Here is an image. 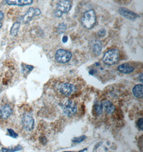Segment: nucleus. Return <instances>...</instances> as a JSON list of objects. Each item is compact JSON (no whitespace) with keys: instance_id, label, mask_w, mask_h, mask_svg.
<instances>
[{"instance_id":"nucleus-22","label":"nucleus","mask_w":143,"mask_h":152,"mask_svg":"<svg viewBox=\"0 0 143 152\" xmlns=\"http://www.w3.org/2000/svg\"><path fill=\"white\" fill-rule=\"evenodd\" d=\"M7 131H8V134H9L8 135L9 136H10L11 137H12V138H17L18 136V134L15 132L13 129H8Z\"/></svg>"},{"instance_id":"nucleus-26","label":"nucleus","mask_w":143,"mask_h":152,"mask_svg":"<svg viewBox=\"0 0 143 152\" xmlns=\"http://www.w3.org/2000/svg\"><path fill=\"white\" fill-rule=\"evenodd\" d=\"M97 70L92 69H91L90 71H89V74H90V75H94L97 73Z\"/></svg>"},{"instance_id":"nucleus-25","label":"nucleus","mask_w":143,"mask_h":152,"mask_svg":"<svg viewBox=\"0 0 143 152\" xmlns=\"http://www.w3.org/2000/svg\"><path fill=\"white\" fill-rule=\"evenodd\" d=\"M98 35L99 37H103L105 35V31L104 29H101L98 33Z\"/></svg>"},{"instance_id":"nucleus-20","label":"nucleus","mask_w":143,"mask_h":152,"mask_svg":"<svg viewBox=\"0 0 143 152\" xmlns=\"http://www.w3.org/2000/svg\"><path fill=\"white\" fill-rule=\"evenodd\" d=\"M86 138V137L85 135H82L81 136L78 137H74L72 139V142H75V143H80L85 140Z\"/></svg>"},{"instance_id":"nucleus-10","label":"nucleus","mask_w":143,"mask_h":152,"mask_svg":"<svg viewBox=\"0 0 143 152\" xmlns=\"http://www.w3.org/2000/svg\"><path fill=\"white\" fill-rule=\"evenodd\" d=\"M119 12L121 16L125 17L126 18L133 20L138 17L137 14L135 13L132 11L125 8H119Z\"/></svg>"},{"instance_id":"nucleus-21","label":"nucleus","mask_w":143,"mask_h":152,"mask_svg":"<svg viewBox=\"0 0 143 152\" xmlns=\"http://www.w3.org/2000/svg\"><path fill=\"white\" fill-rule=\"evenodd\" d=\"M66 25L64 23H61L57 27V31L59 34H62L66 31Z\"/></svg>"},{"instance_id":"nucleus-23","label":"nucleus","mask_w":143,"mask_h":152,"mask_svg":"<svg viewBox=\"0 0 143 152\" xmlns=\"http://www.w3.org/2000/svg\"><path fill=\"white\" fill-rule=\"evenodd\" d=\"M137 124L138 126L139 129L141 130H143V118H139L138 120V121L137 122Z\"/></svg>"},{"instance_id":"nucleus-31","label":"nucleus","mask_w":143,"mask_h":152,"mask_svg":"<svg viewBox=\"0 0 143 152\" xmlns=\"http://www.w3.org/2000/svg\"><path fill=\"white\" fill-rule=\"evenodd\" d=\"M1 27H2V24L0 23V28H1Z\"/></svg>"},{"instance_id":"nucleus-32","label":"nucleus","mask_w":143,"mask_h":152,"mask_svg":"<svg viewBox=\"0 0 143 152\" xmlns=\"http://www.w3.org/2000/svg\"><path fill=\"white\" fill-rule=\"evenodd\" d=\"M96 64H97V66H99V63H96Z\"/></svg>"},{"instance_id":"nucleus-6","label":"nucleus","mask_w":143,"mask_h":152,"mask_svg":"<svg viewBox=\"0 0 143 152\" xmlns=\"http://www.w3.org/2000/svg\"><path fill=\"white\" fill-rule=\"evenodd\" d=\"M76 91L77 88L74 85L68 83L62 84L60 88V91L61 94L66 97L71 96L72 94L75 93Z\"/></svg>"},{"instance_id":"nucleus-19","label":"nucleus","mask_w":143,"mask_h":152,"mask_svg":"<svg viewBox=\"0 0 143 152\" xmlns=\"http://www.w3.org/2000/svg\"><path fill=\"white\" fill-rule=\"evenodd\" d=\"M34 67L33 66L29 65L27 64H22L21 65V71L23 73H27L30 72L33 70Z\"/></svg>"},{"instance_id":"nucleus-18","label":"nucleus","mask_w":143,"mask_h":152,"mask_svg":"<svg viewBox=\"0 0 143 152\" xmlns=\"http://www.w3.org/2000/svg\"><path fill=\"white\" fill-rule=\"evenodd\" d=\"M23 149V147L20 145L16 146V147H14L13 148H2L1 151L3 152H17Z\"/></svg>"},{"instance_id":"nucleus-28","label":"nucleus","mask_w":143,"mask_h":152,"mask_svg":"<svg viewBox=\"0 0 143 152\" xmlns=\"http://www.w3.org/2000/svg\"><path fill=\"white\" fill-rule=\"evenodd\" d=\"M139 79L141 80V82H143V74L141 73L139 76Z\"/></svg>"},{"instance_id":"nucleus-11","label":"nucleus","mask_w":143,"mask_h":152,"mask_svg":"<svg viewBox=\"0 0 143 152\" xmlns=\"http://www.w3.org/2000/svg\"><path fill=\"white\" fill-rule=\"evenodd\" d=\"M6 2L9 5L24 6L31 4L33 0H6Z\"/></svg>"},{"instance_id":"nucleus-12","label":"nucleus","mask_w":143,"mask_h":152,"mask_svg":"<svg viewBox=\"0 0 143 152\" xmlns=\"http://www.w3.org/2000/svg\"><path fill=\"white\" fill-rule=\"evenodd\" d=\"M118 71L123 74H130L135 70L134 67L128 64H123L117 67Z\"/></svg>"},{"instance_id":"nucleus-2","label":"nucleus","mask_w":143,"mask_h":152,"mask_svg":"<svg viewBox=\"0 0 143 152\" xmlns=\"http://www.w3.org/2000/svg\"><path fill=\"white\" fill-rule=\"evenodd\" d=\"M119 51L114 49L107 51L103 56L102 61L106 65L112 66L116 64L119 60Z\"/></svg>"},{"instance_id":"nucleus-7","label":"nucleus","mask_w":143,"mask_h":152,"mask_svg":"<svg viewBox=\"0 0 143 152\" xmlns=\"http://www.w3.org/2000/svg\"><path fill=\"white\" fill-rule=\"evenodd\" d=\"M41 13V11L38 8H29L27 13L23 16V20L25 23H29V21L32 20V19L35 17V16H38L40 15Z\"/></svg>"},{"instance_id":"nucleus-8","label":"nucleus","mask_w":143,"mask_h":152,"mask_svg":"<svg viewBox=\"0 0 143 152\" xmlns=\"http://www.w3.org/2000/svg\"><path fill=\"white\" fill-rule=\"evenodd\" d=\"M72 8V2L69 0H62L57 5V10L62 13H68Z\"/></svg>"},{"instance_id":"nucleus-9","label":"nucleus","mask_w":143,"mask_h":152,"mask_svg":"<svg viewBox=\"0 0 143 152\" xmlns=\"http://www.w3.org/2000/svg\"><path fill=\"white\" fill-rule=\"evenodd\" d=\"M13 113V110L8 104H5L0 108V118L6 120L10 117Z\"/></svg>"},{"instance_id":"nucleus-34","label":"nucleus","mask_w":143,"mask_h":152,"mask_svg":"<svg viewBox=\"0 0 143 152\" xmlns=\"http://www.w3.org/2000/svg\"></svg>"},{"instance_id":"nucleus-27","label":"nucleus","mask_w":143,"mask_h":152,"mask_svg":"<svg viewBox=\"0 0 143 152\" xmlns=\"http://www.w3.org/2000/svg\"><path fill=\"white\" fill-rule=\"evenodd\" d=\"M68 37L66 36H64L63 38H62V41L63 43H66L68 41Z\"/></svg>"},{"instance_id":"nucleus-33","label":"nucleus","mask_w":143,"mask_h":152,"mask_svg":"<svg viewBox=\"0 0 143 152\" xmlns=\"http://www.w3.org/2000/svg\"><path fill=\"white\" fill-rule=\"evenodd\" d=\"M1 90V87H0V90Z\"/></svg>"},{"instance_id":"nucleus-5","label":"nucleus","mask_w":143,"mask_h":152,"mask_svg":"<svg viewBox=\"0 0 143 152\" xmlns=\"http://www.w3.org/2000/svg\"><path fill=\"white\" fill-rule=\"evenodd\" d=\"M21 123L25 130L27 131H32L35 128V120L29 114L25 113L21 118Z\"/></svg>"},{"instance_id":"nucleus-29","label":"nucleus","mask_w":143,"mask_h":152,"mask_svg":"<svg viewBox=\"0 0 143 152\" xmlns=\"http://www.w3.org/2000/svg\"><path fill=\"white\" fill-rule=\"evenodd\" d=\"M3 13L1 12V11H0V20H1V19H2L3 18Z\"/></svg>"},{"instance_id":"nucleus-15","label":"nucleus","mask_w":143,"mask_h":152,"mask_svg":"<svg viewBox=\"0 0 143 152\" xmlns=\"http://www.w3.org/2000/svg\"><path fill=\"white\" fill-rule=\"evenodd\" d=\"M102 45L100 41H95L92 46V51L94 55L97 56L100 55L102 51Z\"/></svg>"},{"instance_id":"nucleus-14","label":"nucleus","mask_w":143,"mask_h":152,"mask_svg":"<svg viewBox=\"0 0 143 152\" xmlns=\"http://www.w3.org/2000/svg\"><path fill=\"white\" fill-rule=\"evenodd\" d=\"M103 107L105 108L106 112L108 114H112L115 110V107L110 101L106 100L102 103Z\"/></svg>"},{"instance_id":"nucleus-13","label":"nucleus","mask_w":143,"mask_h":152,"mask_svg":"<svg viewBox=\"0 0 143 152\" xmlns=\"http://www.w3.org/2000/svg\"><path fill=\"white\" fill-rule=\"evenodd\" d=\"M143 86L142 84H137L133 87V94L135 97L138 98H142L143 96Z\"/></svg>"},{"instance_id":"nucleus-3","label":"nucleus","mask_w":143,"mask_h":152,"mask_svg":"<svg viewBox=\"0 0 143 152\" xmlns=\"http://www.w3.org/2000/svg\"><path fill=\"white\" fill-rule=\"evenodd\" d=\"M55 59L58 63L66 64L68 63L72 59V54L69 51L59 49L55 53Z\"/></svg>"},{"instance_id":"nucleus-1","label":"nucleus","mask_w":143,"mask_h":152,"mask_svg":"<svg viewBox=\"0 0 143 152\" xmlns=\"http://www.w3.org/2000/svg\"><path fill=\"white\" fill-rule=\"evenodd\" d=\"M81 21L83 26L86 29H92L96 23V14L94 10H90L85 12Z\"/></svg>"},{"instance_id":"nucleus-24","label":"nucleus","mask_w":143,"mask_h":152,"mask_svg":"<svg viewBox=\"0 0 143 152\" xmlns=\"http://www.w3.org/2000/svg\"><path fill=\"white\" fill-rule=\"evenodd\" d=\"M40 142L43 144V145H45L47 142V139L46 138V137H41L40 138Z\"/></svg>"},{"instance_id":"nucleus-30","label":"nucleus","mask_w":143,"mask_h":152,"mask_svg":"<svg viewBox=\"0 0 143 152\" xmlns=\"http://www.w3.org/2000/svg\"><path fill=\"white\" fill-rule=\"evenodd\" d=\"M88 151V148H85V149H84V150H81V151H80V152H85V151Z\"/></svg>"},{"instance_id":"nucleus-17","label":"nucleus","mask_w":143,"mask_h":152,"mask_svg":"<svg viewBox=\"0 0 143 152\" xmlns=\"http://www.w3.org/2000/svg\"><path fill=\"white\" fill-rule=\"evenodd\" d=\"M20 26H21V24L18 22H16L13 24V26L11 27V35H12L13 37H15L17 35L19 28H20Z\"/></svg>"},{"instance_id":"nucleus-4","label":"nucleus","mask_w":143,"mask_h":152,"mask_svg":"<svg viewBox=\"0 0 143 152\" xmlns=\"http://www.w3.org/2000/svg\"><path fill=\"white\" fill-rule=\"evenodd\" d=\"M63 110L66 115L72 116L77 113V105L74 102L71 100H68L64 103Z\"/></svg>"},{"instance_id":"nucleus-16","label":"nucleus","mask_w":143,"mask_h":152,"mask_svg":"<svg viewBox=\"0 0 143 152\" xmlns=\"http://www.w3.org/2000/svg\"><path fill=\"white\" fill-rule=\"evenodd\" d=\"M103 105H102V103L100 102H97L95 103L94 105L93 106V115L95 116L100 115L103 112Z\"/></svg>"}]
</instances>
